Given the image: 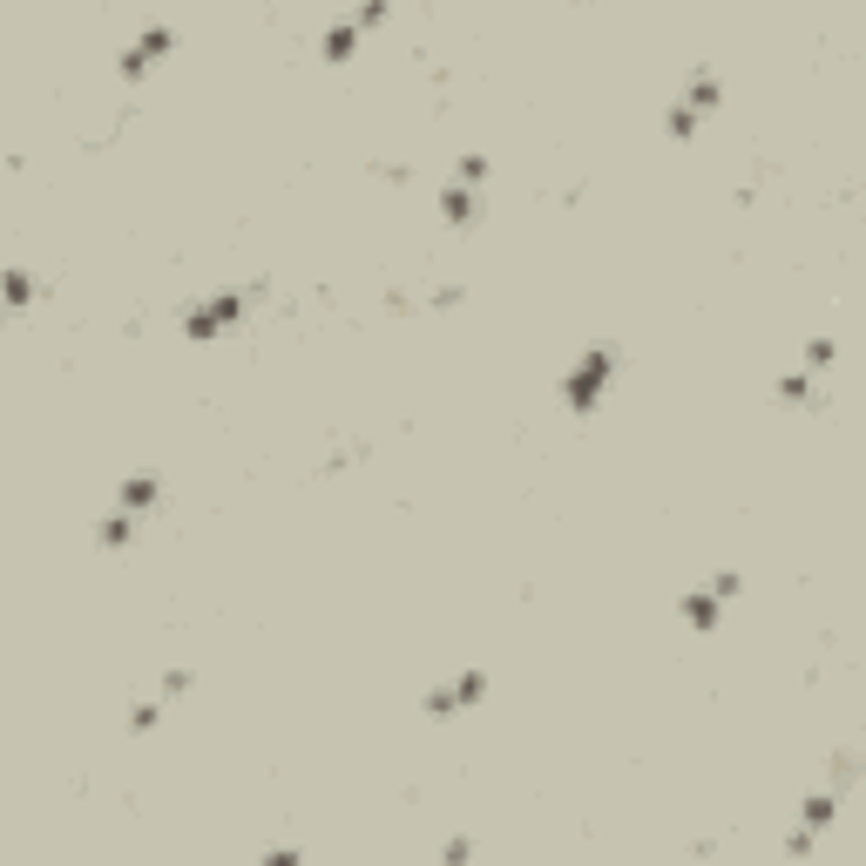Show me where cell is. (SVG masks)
<instances>
[{
  "instance_id": "obj_8",
  "label": "cell",
  "mask_w": 866,
  "mask_h": 866,
  "mask_svg": "<svg viewBox=\"0 0 866 866\" xmlns=\"http://www.w3.org/2000/svg\"><path fill=\"white\" fill-rule=\"evenodd\" d=\"M832 359V338H806V366H826Z\"/></svg>"
},
{
  "instance_id": "obj_1",
  "label": "cell",
  "mask_w": 866,
  "mask_h": 866,
  "mask_svg": "<svg viewBox=\"0 0 866 866\" xmlns=\"http://www.w3.org/2000/svg\"><path fill=\"white\" fill-rule=\"evenodd\" d=\"M609 366H616V352H609V346H590V352L576 359V373H569V407H576V413H590L596 399H603Z\"/></svg>"
},
{
  "instance_id": "obj_4",
  "label": "cell",
  "mask_w": 866,
  "mask_h": 866,
  "mask_svg": "<svg viewBox=\"0 0 866 866\" xmlns=\"http://www.w3.org/2000/svg\"><path fill=\"white\" fill-rule=\"evenodd\" d=\"M481 691H487V677H481V670H468L460 684H447V691H426V710H433V718H454V710H468Z\"/></svg>"
},
{
  "instance_id": "obj_5",
  "label": "cell",
  "mask_w": 866,
  "mask_h": 866,
  "mask_svg": "<svg viewBox=\"0 0 866 866\" xmlns=\"http://www.w3.org/2000/svg\"><path fill=\"white\" fill-rule=\"evenodd\" d=\"M237 292H224V298H210V305H197L190 312V338H216V332H231V319H237Z\"/></svg>"
},
{
  "instance_id": "obj_3",
  "label": "cell",
  "mask_w": 866,
  "mask_h": 866,
  "mask_svg": "<svg viewBox=\"0 0 866 866\" xmlns=\"http://www.w3.org/2000/svg\"><path fill=\"white\" fill-rule=\"evenodd\" d=\"M710 109H718V82H710V75H697V82L684 88V102H677V115H670V136H691V129H697V122H704Z\"/></svg>"
},
{
  "instance_id": "obj_2",
  "label": "cell",
  "mask_w": 866,
  "mask_h": 866,
  "mask_svg": "<svg viewBox=\"0 0 866 866\" xmlns=\"http://www.w3.org/2000/svg\"><path fill=\"white\" fill-rule=\"evenodd\" d=\"M731 596H738V576H710V582H697V590H691L684 616H691L697 630H710V623H718V609H725Z\"/></svg>"
},
{
  "instance_id": "obj_6",
  "label": "cell",
  "mask_w": 866,
  "mask_h": 866,
  "mask_svg": "<svg viewBox=\"0 0 866 866\" xmlns=\"http://www.w3.org/2000/svg\"><path fill=\"white\" fill-rule=\"evenodd\" d=\"M163 54H170V27H149V35H143L129 54H122V75H143V69H157Z\"/></svg>"
},
{
  "instance_id": "obj_7",
  "label": "cell",
  "mask_w": 866,
  "mask_h": 866,
  "mask_svg": "<svg viewBox=\"0 0 866 866\" xmlns=\"http://www.w3.org/2000/svg\"><path fill=\"white\" fill-rule=\"evenodd\" d=\"M157 494H163L157 481H149V474H136L129 487H122V502H129V508H149V502H157Z\"/></svg>"
}]
</instances>
